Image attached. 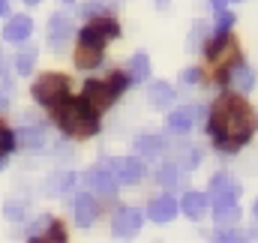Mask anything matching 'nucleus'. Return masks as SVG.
I'll return each mask as SVG.
<instances>
[{
    "label": "nucleus",
    "mask_w": 258,
    "mask_h": 243,
    "mask_svg": "<svg viewBox=\"0 0 258 243\" xmlns=\"http://www.w3.org/2000/svg\"><path fill=\"white\" fill-rule=\"evenodd\" d=\"M15 144H18L15 132H12V129H6V126L0 123V156H6V153H9V150L15 147Z\"/></svg>",
    "instance_id": "393cba45"
},
{
    "label": "nucleus",
    "mask_w": 258,
    "mask_h": 243,
    "mask_svg": "<svg viewBox=\"0 0 258 243\" xmlns=\"http://www.w3.org/2000/svg\"><path fill=\"white\" fill-rule=\"evenodd\" d=\"M102 168H108L117 183H138L144 177V162L141 159H102Z\"/></svg>",
    "instance_id": "423d86ee"
},
{
    "label": "nucleus",
    "mask_w": 258,
    "mask_h": 243,
    "mask_svg": "<svg viewBox=\"0 0 258 243\" xmlns=\"http://www.w3.org/2000/svg\"><path fill=\"white\" fill-rule=\"evenodd\" d=\"M108 84H111V87H114V93L120 96V93H123V90L129 87V75H126V72H111Z\"/></svg>",
    "instance_id": "bb28decb"
},
{
    "label": "nucleus",
    "mask_w": 258,
    "mask_h": 243,
    "mask_svg": "<svg viewBox=\"0 0 258 243\" xmlns=\"http://www.w3.org/2000/svg\"><path fill=\"white\" fill-rule=\"evenodd\" d=\"M6 216H9V219H21V216H24L21 204H18V201H9V204H6Z\"/></svg>",
    "instance_id": "7c9ffc66"
},
{
    "label": "nucleus",
    "mask_w": 258,
    "mask_h": 243,
    "mask_svg": "<svg viewBox=\"0 0 258 243\" xmlns=\"http://www.w3.org/2000/svg\"><path fill=\"white\" fill-rule=\"evenodd\" d=\"M120 36V24L111 18V15H99L93 18L81 33H78V42H87V45H96V48H105L111 39Z\"/></svg>",
    "instance_id": "7ed1b4c3"
},
{
    "label": "nucleus",
    "mask_w": 258,
    "mask_h": 243,
    "mask_svg": "<svg viewBox=\"0 0 258 243\" xmlns=\"http://www.w3.org/2000/svg\"><path fill=\"white\" fill-rule=\"evenodd\" d=\"M177 210H180V204H177L171 195H159V198H153V201H150L147 216H150L153 222H171V219L177 216Z\"/></svg>",
    "instance_id": "1a4fd4ad"
},
{
    "label": "nucleus",
    "mask_w": 258,
    "mask_h": 243,
    "mask_svg": "<svg viewBox=\"0 0 258 243\" xmlns=\"http://www.w3.org/2000/svg\"><path fill=\"white\" fill-rule=\"evenodd\" d=\"M3 63L6 60H3V54H0V75H6V66H3Z\"/></svg>",
    "instance_id": "f704fd0d"
},
{
    "label": "nucleus",
    "mask_w": 258,
    "mask_h": 243,
    "mask_svg": "<svg viewBox=\"0 0 258 243\" xmlns=\"http://www.w3.org/2000/svg\"><path fill=\"white\" fill-rule=\"evenodd\" d=\"M42 225H45V231H30L27 234V240L33 243H42V240H66V231L60 222H54V219H42Z\"/></svg>",
    "instance_id": "a211bd4d"
},
{
    "label": "nucleus",
    "mask_w": 258,
    "mask_h": 243,
    "mask_svg": "<svg viewBox=\"0 0 258 243\" xmlns=\"http://www.w3.org/2000/svg\"><path fill=\"white\" fill-rule=\"evenodd\" d=\"M252 213H255V219H258V201H255V207H252Z\"/></svg>",
    "instance_id": "e433bc0d"
},
{
    "label": "nucleus",
    "mask_w": 258,
    "mask_h": 243,
    "mask_svg": "<svg viewBox=\"0 0 258 243\" xmlns=\"http://www.w3.org/2000/svg\"><path fill=\"white\" fill-rule=\"evenodd\" d=\"M15 135H24L21 144H27V147H39L42 144V129H24V132H15Z\"/></svg>",
    "instance_id": "a878e982"
},
{
    "label": "nucleus",
    "mask_w": 258,
    "mask_h": 243,
    "mask_svg": "<svg viewBox=\"0 0 258 243\" xmlns=\"http://www.w3.org/2000/svg\"><path fill=\"white\" fill-rule=\"evenodd\" d=\"M30 33H33V21L27 15H12L3 27V39H9V42H24V39H30Z\"/></svg>",
    "instance_id": "9d476101"
},
{
    "label": "nucleus",
    "mask_w": 258,
    "mask_h": 243,
    "mask_svg": "<svg viewBox=\"0 0 258 243\" xmlns=\"http://www.w3.org/2000/svg\"><path fill=\"white\" fill-rule=\"evenodd\" d=\"M162 147H165L162 135H141V138L135 141V150H138L141 156H156Z\"/></svg>",
    "instance_id": "4be33fe9"
},
{
    "label": "nucleus",
    "mask_w": 258,
    "mask_h": 243,
    "mask_svg": "<svg viewBox=\"0 0 258 243\" xmlns=\"http://www.w3.org/2000/svg\"><path fill=\"white\" fill-rule=\"evenodd\" d=\"M210 3L216 6V12H219V9H225V0H210Z\"/></svg>",
    "instance_id": "473e14b6"
},
{
    "label": "nucleus",
    "mask_w": 258,
    "mask_h": 243,
    "mask_svg": "<svg viewBox=\"0 0 258 243\" xmlns=\"http://www.w3.org/2000/svg\"><path fill=\"white\" fill-rule=\"evenodd\" d=\"M195 117H198V108L183 105V108H177V111L168 114V129H174V132H189L192 123H195Z\"/></svg>",
    "instance_id": "dca6fc26"
},
{
    "label": "nucleus",
    "mask_w": 258,
    "mask_h": 243,
    "mask_svg": "<svg viewBox=\"0 0 258 243\" xmlns=\"http://www.w3.org/2000/svg\"><path fill=\"white\" fill-rule=\"evenodd\" d=\"M183 81H189V84H198V81H201V72H198V69H186V72H183Z\"/></svg>",
    "instance_id": "2f4dec72"
},
{
    "label": "nucleus",
    "mask_w": 258,
    "mask_h": 243,
    "mask_svg": "<svg viewBox=\"0 0 258 243\" xmlns=\"http://www.w3.org/2000/svg\"><path fill=\"white\" fill-rule=\"evenodd\" d=\"M30 90H33V99L36 102L54 105L57 99H63L66 93H69V78L60 75V72H45V75H39V81Z\"/></svg>",
    "instance_id": "20e7f679"
},
{
    "label": "nucleus",
    "mask_w": 258,
    "mask_h": 243,
    "mask_svg": "<svg viewBox=\"0 0 258 243\" xmlns=\"http://www.w3.org/2000/svg\"><path fill=\"white\" fill-rule=\"evenodd\" d=\"M231 24H234V15H231L228 9H219V15H216V30H231Z\"/></svg>",
    "instance_id": "cd10ccee"
},
{
    "label": "nucleus",
    "mask_w": 258,
    "mask_h": 243,
    "mask_svg": "<svg viewBox=\"0 0 258 243\" xmlns=\"http://www.w3.org/2000/svg\"><path fill=\"white\" fill-rule=\"evenodd\" d=\"M207 132L219 150H240L255 132V114L240 96H219L210 108Z\"/></svg>",
    "instance_id": "f257e3e1"
},
{
    "label": "nucleus",
    "mask_w": 258,
    "mask_h": 243,
    "mask_svg": "<svg viewBox=\"0 0 258 243\" xmlns=\"http://www.w3.org/2000/svg\"><path fill=\"white\" fill-rule=\"evenodd\" d=\"M75 63H78L81 69H93V66H99V63H102V48H96V45H87V42H78Z\"/></svg>",
    "instance_id": "aec40b11"
},
{
    "label": "nucleus",
    "mask_w": 258,
    "mask_h": 243,
    "mask_svg": "<svg viewBox=\"0 0 258 243\" xmlns=\"http://www.w3.org/2000/svg\"><path fill=\"white\" fill-rule=\"evenodd\" d=\"M96 213H99V207H96V201H93V195H87V192H81L78 198H75V219H78V225H93L96 222Z\"/></svg>",
    "instance_id": "ddd939ff"
},
{
    "label": "nucleus",
    "mask_w": 258,
    "mask_h": 243,
    "mask_svg": "<svg viewBox=\"0 0 258 243\" xmlns=\"http://www.w3.org/2000/svg\"><path fill=\"white\" fill-rule=\"evenodd\" d=\"M150 99H153L156 105H171V99H174V90H171L165 81H156V84L150 87Z\"/></svg>",
    "instance_id": "5701e85b"
},
{
    "label": "nucleus",
    "mask_w": 258,
    "mask_h": 243,
    "mask_svg": "<svg viewBox=\"0 0 258 243\" xmlns=\"http://www.w3.org/2000/svg\"><path fill=\"white\" fill-rule=\"evenodd\" d=\"M210 195L213 198H225V195H240V186L231 180V177H225V174H216L213 177V183H210Z\"/></svg>",
    "instance_id": "412c9836"
},
{
    "label": "nucleus",
    "mask_w": 258,
    "mask_h": 243,
    "mask_svg": "<svg viewBox=\"0 0 258 243\" xmlns=\"http://www.w3.org/2000/svg\"><path fill=\"white\" fill-rule=\"evenodd\" d=\"M27 3H39V0H27Z\"/></svg>",
    "instance_id": "4c0bfd02"
},
{
    "label": "nucleus",
    "mask_w": 258,
    "mask_h": 243,
    "mask_svg": "<svg viewBox=\"0 0 258 243\" xmlns=\"http://www.w3.org/2000/svg\"><path fill=\"white\" fill-rule=\"evenodd\" d=\"M213 216H216V222H219V225H225V222H237V216H240L237 198H234V195L216 198V204H213Z\"/></svg>",
    "instance_id": "4468645a"
},
{
    "label": "nucleus",
    "mask_w": 258,
    "mask_h": 243,
    "mask_svg": "<svg viewBox=\"0 0 258 243\" xmlns=\"http://www.w3.org/2000/svg\"><path fill=\"white\" fill-rule=\"evenodd\" d=\"M156 6H159V9H165V6H168V0H156Z\"/></svg>",
    "instance_id": "c9c22d12"
},
{
    "label": "nucleus",
    "mask_w": 258,
    "mask_h": 243,
    "mask_svg": "<svg viewBox=\"0 0 258 243\" xmlns=\"http://www.w3.org/2000/svg\"><path fill=\"white\" fill-rule=\"evenodd\" d=\"M63 3H72V0H63Z\"/></svg>",
    "instance_id": "58836bf2"
},
{
    "label": "nucleus",
    "mask_w": 258,
    "mask_h": 243,
    "mask_svg": "<svg viewBox=\"0 0 258 243\" xmlns=\"http://www.w3.org/2000/svg\"><path fill=\"white\" fill-rule=\"evenodd\" d=\"M9 12V6H6V0H0V15H6Z\"/></svg>",
    "instance_id": "72a5a7b5"
},
{
    "label": "nucleus",
    "mask_w": 258,
    "mask_h": 243,
    "mask_svg": "<svg viewBox=\"0 0 258 243\" xmlns=\"http://www.w3.org/2000/svg\"><path fill=\"white\" fill-rule=\"evenodd\" d=\"M81 99L99 114V111H105V108H111V102L117 99V93H114V87L108 84V81H87L84 84V93H81Z\"/></svg>",
    "instance_id": "39448f33"
},
{
    "label": "nucleus",
    "mask_w": 258,
    "mask_h": 243,
    "mask_svg": "<svg viewBox=\"0 0 258 243\" xmlns=\"http://www.w3.org/2000/svg\"><path fill=\"white\" fill-rule=\"evenodd\" d=\"M228 84L237 87V90H252V84H255V72H252L246 63L237 60L231 69H228Z\"/></svg>",
    "instance_id": "2eb2a0df"
},
{
    "label": "nucleus",
    "mask_w": 258,
    "mask_h": 243,
    "mask_svg": "<svg viewBox=\"0 0 258 243\" xmlns=\"http://www.w3.org/2000/svg\"><path fill=\"white\" fill-rule=\"evenodd\" d=\"M51 108V117L54 123L63 129L69 138H93L99 132V114L81 99V96H69L66 93L63 99H57Z\"/></svg>",
    "instance_id": "f03ea898"
},
{
    "label": "nucleus",
    "mask_w": 258,
    "mask_h": 243,
    "mask_svg": "<svg viewBox=\"0 0 258 243\" xmlns=\"http://www.w3.org/2000/svg\"><path fill=\"white\" fill-rule=\"evenodd\" d=\"M81 180L87 183L93 192H99V195H114V192H117V186H120V183L114 180V174H111L108 168H102V165H96V168H87Z\"/></svg>",
    "instance_id": "0eeeda50"
},
{
    "label": "nucleus",
    "mask_w": 258,
    "mask_h": 243,
    "mask_svg": "<svg viewBox=\"0 0 258 243\" xmlns=\"http://www.w3.org/2000/svg\"><path fill=\"white\" fill-rule=\"evenodd\" d=\"M72 180H75V174L66 171V174H60V177H54V186H51V189H54V192H66V189L72 186Z\"/></svg>",
    "instance_id": "c85d7f7f"
},
{
    "label": "nucleus",
    "mask_w": 258,
    "mask_h": 243,
    "mask_svg": "<svg viewBox=\"0 0 258 243\" xmlns=\"http://www.w3.org/2000/svg\"><path fill=\"white\" fill-rule=\"evenodd\" d=\"M69 36H72V24H69V18H66V15H54V18L48 21V45L60 51L66 42H69Z\"/></svg>",
    "instance_id": "9b49d317"
},
{
    "label": "nucleus",
    "mask_w": 258,
    "mask_h": 243,
    "mask_svg": "<svg viewBox=\"0 0 258 243\" xmlns=\"http://www.w3.org/2000/svg\"><path fill=\"white\" fill-rule=\"evenodd\" d=\"M207 207H210V195H204V192H186L183 201H180V210L189 219H201L207 213Z\"/></svg>",
    "instance_id": "f8f14e48"
},
{
    "label": "nucleus",
    "mask_w": 258,
    "mask_h": 243,
    "mask_svg": "<svg viewBox=\"0 0 258 243\" xmlns=\"http://www.w3.org/2000/svg\"><path fill=\"white\" fill-rule=\"evenodd\" d=\"M129 81L132 84H144L147 78H150V60H147V54L144 51H138L132 60H129Z\"/></svg>",
    "instance_id": "6ab92c4d"
},
{
    "label": "nucleus",
    "mask_w": 258,
    "mask_h": 243,
    "mask_svg": "<svg viewBox=\"0 0 258 243\" xmlns=\"http://www.w3.org/2000/svg\"><path fill=\"white\" fill-rule=\"evenodd\" d=\"M141 213L135 210V207H120L117 213H114V222H111V231L117 234V237H129V234H135V231H141Z\"/></svg>",
    "instance_id": "6e6552de"
},
{
    "label": "nucleus",
    "mask_w": 258,
    "mask_h": 243,
    "mask_svg": "<svg viewBox=\"0 0 258 243\" xmlns=\"http://www.w3.org/2000/svg\"><path fill=\"white\" fill-rule=\"evenodd\" d=\"M33 60H36V48H21L18 54H15V69L21 72V75H30V69H33Z\"/></svg>",
    "instance_id": "b1692460"
},
{
    "label": "nucleus",
    "mask_w": 258,
    "mask_h": 243,
    "mask_svg": "<svg viewBox=\"0 0 258 243\" xmlns=\"http://www.w3.org/2000/svg\"><path fill=\"white\" fill-rule=\"evenodd\" d=\"M216 240H249V234H237V231H216Z\"/></svg>",
    "instance_id": "c756f323"
},
{
    "label": "nucleus",
    "mask_w": 258,
    "mask_h": 243,
    "mask_svg": "<svg viewBox=\"0 0 258 243\" xmlns=\"http://www.w3.org/2000/svg\"><path fill=\"white\" fill-rule=\"evenodd\" d=\"M156 177H159V183H162V186L183 189V186H186V168H180V165H174V162H171V165H162Z\"/></svg>",
    "instance_id": "f3484780"
}]
</instances>
